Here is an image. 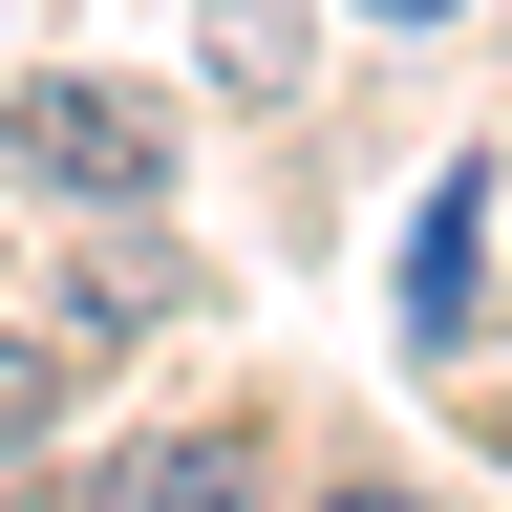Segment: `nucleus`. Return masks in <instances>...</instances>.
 Here are the masks:
<instances>
[{"mask_svg": "<svg viewBox=\"0 0 512 512\" xmlns=\"http://www.w3.org/2000/svg\"><path fill=\"white\" fill-rule=\"evenodd\" d=\"M43 192H150L171 171V128H150V86H22V128H0Z\"/></svg>", "mask_w": 512, "mask_h": 512, "instance_id": "nucleus-1", "label": "nucleus"}, {"mask_svg": "<svg viewBox=\"0 0 512 512\" xmlns=\"http://www.w3.org/2000/svg\"><path fill=\"white\" fill-rule=\"evenodd\" d=\"M214 86H299V0H214Z\"/></svg>", "mask_w": 512, "mask_h": 512, "instance_id": "nucleus-3", "label": "nucleus"}, {"mask_svg": "<svg viewBox=\"0 0 512 512\" xmlns=\"http://www.w3.org/2000/svg\"><path fill=\"white\" fill-rule=\"evenodd\" d=\"M363 22H406V43H427V22H470V0H363Z\"/></svg>", "mask_w": 512, "mask_h": 512, "instance_id": "nucleus-5", "label": "nucleus"}, {"mask_svg": "<svg viewBox=\"0 0 512 512\" xmlns=\"http://www.w3.org/2000/svg\"><path fill=\"white\" fill-rule=\"evenodd\" d=\"M491 448H512V406H491Z\"/></svg>", "mask_w": 512, "mask_h": 512, "instance_id": "nucleus-6", "label": "nucleus"}, {"mask_svg": "<svg viewBox=\"0 0 512 512\" xmlns=\"http://www.w3.org/2000/svg\"><path fill=\"white\" fill-rule=\"evenodd\" d=\"M150 320H171L150 256H86V278H64V342H150Z\"/></svg>", "mask_w": 512, "mask_h": 512, "instance_id": "nucleus-2", "label": "nucleus"}, {"mask_svg": "<svg viewBox=\"0 0 512 512\" xmlns=\"http://www.w3.org/2000/svg\"><path fill=\"white\" fill-rule=\"evenodd\" d=\"M43 406H64V342H0V470L43 448Z\"/></svg>", "mask_w": 512, "mask_h": 512, "instance_id": "nucleus-4", "label": "nucleus"}]
</instances>
